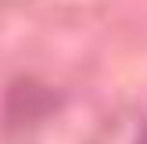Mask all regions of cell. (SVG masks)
I'll return each mask as SVG.
<instances>
[{"mask_svg": "<svg viewBox=\"0 0 147 144\" xmlns=\"http://www.w3.org/2000/svg\"><path fill=\"white\" fill-rule=\"evenodd\" d=\"M136 144H147V122H144V130H140V137H136Z\"/></svg>", "mask_w": 147, "mask_h": 144, "instance_id": "obj_1", "label": "cell"}]
</instances>
